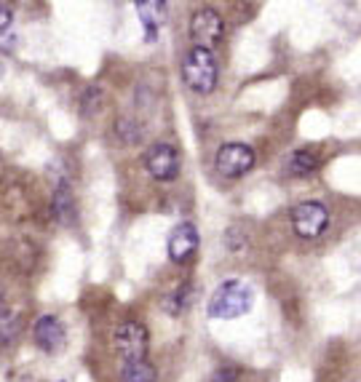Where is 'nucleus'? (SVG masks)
Listing matches in <instances>:
<instances>
[{"mask_svg":"<svg viewBox=\"0 0 361 382\" xmlns=\"http://www.w3.org/2000/svg\"><path fill=\"white\" fill-rule=\"evenodd\" d=\"M217 78H220V65L212 49L203 46H193L182 59V80L193 94H212L217 89Z\"/></svg>","mask_w":361,"mask_h":382,"instance_id":"nucleus-1","label":"nucleus"},{"mask_svg":"<svg viewBox=\"0 0 361 382\" xmlns=\"http://www.w3.org/2000/svg\"><path fill=\"white\" fill-rule=\"evenodd\" d=\"M249 307H252V291L246 289L241 281H225V284L217 286L206 310H209L212 318L230 321V318H239L243 313H249Z\"/></svg>","mask_w":361,"mask_h":382,"instance_id":"nucleus-2","label":"nucleus"},{"mask_svg":"<svg viewBox=\"0 0 361 382\" xmlns=\"http://www.w3.org/2000/svg\"><path fill=\"white\" fill-rule=\"evenodd\" d=\"M113 343L123 364H134V361H145L147 356V329L139 321H123L113 334Z\"/></svg>","mask_w":361,"mask_h":382,"instance_id":"nucleus-3","label":"nucleus"},{"mask_svg":"<svg viewBox=\"0 0 361 382\" xmlns=\"http://www.w3.org/2000/svg\"><path fill=\"white\" fill-rule=\"evenodd\" d=\"M222 35H225V19L217 8L203 6L190 16V40H193V46L214 49L222 40Z\"/></svg>","mask_w":361,"mask_h":382,"instance_id":"nucleus-4","label":"nucleus"},{"mask_svg":"<svg viewBox=\"0 0 361 382\" xmlns=\"http://www.w3.org/2000/svg\"><path fill=\"white\" fill-rule=\"evenodd\" d=\"M254 166V150L243 142H225L214 155V169L225 179H239Z\"/></svg>","mask_w":361,"mask_h":382,"instance_id":"nucleus-5","label":"nucleus"},{"mask_svg":"<svg viewBox=\"0 0 361 382\" xmlns=\"http://www.w3.org/2000/svg\"><path fill=\"white\" fill-rule=\"evenodd\" d=\"M289 219L300 238H319L329 224V211L319 200H303L292 209Z\"/></svg>","mask_w":361,"mask_h":382,"instance_id":"nucleus-6","label":"nucleus"},{"mask_svg":"<svg viewBox=\"0 0 361 382\" xmlns=\"http://www.w3.org/2000/svg\"><path fill=\"white\" fill-rule=\"evenodd\" d=\"M145 166H147V174L153 177V179H158V182H172L177 179V174H179V155H177V150L172 145H153L147 150L145 155Z\"/></svg>","mask_w":361,"mask_h":382,"instance_id":"nucleus-7","label":"nucleus"},{"mask_svg":"<svg viewBox=\"0 0 361 382\" xmlns=\"http://www.w3.org/2000/svg\"><path fill=\"white\" fill-rule=\"evenodd\" d=\"M166 251H169V260L177 265H185L193 260V254L198 251V227L193 222H179L169 233V243H166Z\"/></svg>","mask_w":361,"mask_h":382,"instance_id":"nucleus-8","label":"nucleus"},{"mask_svg":"<svg viewBox=\"0 0 361 382\" xmlns=\"http://www.w3.org/2000/svg\"><path fill=\"white\" fill-rule=\"evenodd\" d=\"M35 345H38L43 353H56V350H62L65 348V326H62V321L56 316H40L35 321Z\"/></svg>","mask_w":361,"mask_h":382,"instance_id":"nucleus-9","label":"nucleus"},{"mask_svg":"<svg viewBox=\"0 0 361 382\" xmlns=\"http://www.w3.org/2000/svg\"><path fill=\"white\" fill-rule=\"evenodd\" d=\"M134 6H137V16L142 22L147 40H153L166 19V0H134Z\"/></svg>","mask_w":361,"mask_h":382,"instance_id":"nucleus-10","label":"nucleus"},{"mask_svg":"<svg viewBox=\"0 0 361 382\" xmlns=\"http://www.w3.org/2000/svg\"><path fill=\"white\" fill-rule=\"evenodd\" d=\"M53 217H56V222L62 224H70L75 219V203H72V193H70L67 179H62L53 190Z\"/></svg>","mask_w":361,"mask_h":382,"instance_id":"nucleus-11","label":"nucleus"},{"mask_svg":"<svg viewBox=\"0 0 361 382\" xmlns=\"http://www.w3.org/2000/svg\"><path fill=\"white\" fill-rule=\"evenodd\" d=\"M319 169V158L310 150H294L289 160H286V174L292 177H310Z\"/></svg>","mask_w":361,"mask_h":382,"instance_id":"nucleus-12","label":"nucleus"},{"mask_svg":"<svg viewBox=\"0 0 361 382\" xmlns=\"http://www.w3.org/2000/svg\"><path fill=\"white\" fill-rule=\"evenodd\" d=\"M123 382H158L156 367L147 361H134V364H123Z\"/></svg>","mask_w":361,"mask_h":382,"instance_id":"nucleus-13","label":"nucleus"},{"mask_svg":"<svg viewBox=\"0 0 361 382\" xmlns=\"http://www.w3.org/2000/svg\"><path fill=\"white\" fill-rule=\"evenodd\" d=\"M0 27H3V49L8 51V46H11V8L6 0L0 6Z\"/></svg>","mask_w":361,"mask_h":382,"instance_id":"nucleus-14","label":"nucleus"},{"mask_svg":"<svg viewBox=\"0 0 361 382\" xmlns=\"http://www.w3.org/2000/svg\"><path fill=\"white\" fill-rule=\"evenodd\" d=\"M16 334V318L11 316L8 305H3V345H8Z\"/></svg>","mask_w":361,"mask_h":382,"instance_id":"nucleus-15","label":"nucleus"},{"mask_svg":"<svg viewBox=\"0 0 361 382\" xmlns=\"http://www.w3.org/2000/svg\"><path fill=\"white\" fill-rule=\"evenodd\" d=\"M212 382H239V371L236 369H217L212 374Z\"/></svg>","mask_w":361,"mask_h":382,"instance_id":"nucleus-16","label":"nucleus"}]
</instances>
